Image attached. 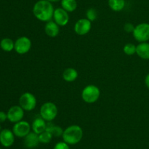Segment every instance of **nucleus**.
<instances>
[{"label": "nucleus", "instance_id": "obj_26", "mask_svg": "<svg viewBox=\"0 0 149 149\" xmlns=\"http://www.w3.org/2000/svg\"><path fill=\"white\" fill-rule=\"evenodd\" d=\"M135 26H134L132 23H126L124 26V30L127 32V33H132L135 29Z\"/></svg>", "mask_w": 149, "mask_h": 149}, {"label": "nucleus", "instance_id": "obj_19", "mask_svg": "<svg viewBox=\"0 0 149 149\" xmlns=\"http://www.w3.org/2000/svg\"><path fill=\"white\" fill-rule=\"evenodd\" d=\"M61 5L63 10L68 13H72L77 8V0H61Z\"/></svg>", "mask_w": 149, "mask_h": 149}, {"label": "nucleus", "instance_id": "obj_12", "mask_svg": "<svg viewBox=\"0 0 149 149\" xmlns=\"http://www.w3.org/2000/svg\"><path fill=\"white\" fill-rule=\"evenodd\" d=\"M15 142V134L13 131L8 129H4L0 131V143L5 148H9Z\"/></svg>", "mask_w": 149, "mask_h": 149}, {"label": "nucleus", "instance_id": "obj_5", "mask_svg": "<svg viewBox=\"0 0 149 149\" xmlns=\"http://www.w3.org/2000/svg\"><path fill=\"white\" fill-rule=\"evenodd\" d=\"M37 104L36 96L31 92H25L19 99V105L24 111H32L35 109Z\"/></svg>", "mask_w": 149, "mask_h": 149}, {"label": "nucleus", "instance_id": "obj_4", "mask_svg": "<svg viewBox=\"0 0 149 149\" xmlns=\"http://www.w3.org/2000/svg\"><path fill=\"white\" fill-rule=\"evenodd\" d=\"M58 107L52 102H47L41 106L40 116L46 121H52L58 115Z\"/></svg>", "mask_w": 149, "mask_h": 149}, {"label": "nucleus", "instance_id": "obj_14", "mask_svg": "<svg viewBox=\"0 0 149 149\" xmlns=\"http://www.w3.org/2000/svg\"><path fill=\"white\" fill-rule=\"evenodd\" d=\"M60 26L54 20L47 22L45 26V32L47 36L50 37H55L60 32Z\"/></svg>", "mask_w": 149, "mask_h": 149}, {"label": "nucleus", "instance_id": "obj_30", "mask_svg": "<svg viewBox=\"0 0 149 149\" xmlns=\"http://www.w3.org/2000/svg\"><path fill=\"white\" fill-rule=\"evenodd\" d=\"M0 131H1V125H0Z\"/></svg>", "mask_w": 149, "mask_h": 149}, {"label": "nucleus", "instance_id": "obj_9", "mask_svg": "<svg viewBox=\"0 0 149 149\" xmlns=\"http://www.w3.org/2000/svg\"><path fill=\"white\" fill-rule=\"evenodd\" d=\"M31 127L29 122L26 121H20L14 124L12 131L14 133L15 136L17 137H25L27 134L31 132Z\"/></svg>", "mask_w": 149, "mask_h": 149}, {"label": "nucleus", "instance_id": "obj_24", "mask_svg": "<svg viewBox=\"0 0 149 149\" xmlns=\"http://www.w3.org/2000/svg\"><path fill=\"white\" fill-rule=\"evenodd\" d=\"M97 18V12L95 8L90 7L86 11V18L91 22L95 21Z\"/></svg>", "mask_w": 149, "mask_h": 149}, {"label": "nucleus", "instance_id": "obj_8", "mask_svg": "<svg viewBox=\"0 0 149 149\" xmlns=\"http://www.w3.org/2000/svg\"><path fill=\"white\" fill-rule=\"evenodd\" d=\"M7 120L10 122L15 124L22 121L24 117V110L20 105L12 106L7 112Z\"/></svg>", "mask_w": 149, "mask_h": 149}, {"label": "nucleus", "instance_id": "obj_15", "mask_svg": "<svg viewBox=\"0 0 149 149\" xmlns=\"http://www.w3.org/2000/svg\"><path fill=\"white\" fill-rule=\"evenodd\" d=\"M136 54L142 59L149 60V42H140L136 46Z\"/></svg>", "mask_w": 149, "mask_h": 149}, {"label": "nucleus", "instance_id": "obj_29", "mask_svg": "<svg viewBox=\"0 0 149 149\" xmlns=\"http://www.w3.org/2000/svg\"><path fill=\"white\" fill-rule=\"evenodd\" d=\"M47 1H50V2H52V3H54V2H57V1H61V0H47Z\"/></svg>", "mask_w": 149, "mask_h": 149}, {"label": "nucleus", "instance_id": "obj_11", "mask_svg": "<svg viewBox=\"0 0 149 149\" xmlns=\"http://www.w3.org/2000/svg\"><path fill=\"white\" fill-rule=\"evenodd\" d=\"M54 21L59 26H65L69 22V15L67 11L62 8L58 7L55 9L53 14Z\"/></svg>", "mask_w": 149, "mask_h": 149}, {"label": "nucleus", "instance_id": "obj_17", "mask_svg": "<svg viewBox=\"0 0 149 149\" xmlns=\"http://www.w3.org/2000/svg\"><path fill=\"white\" fill-rule=\"evenodd\" d=\"M78 77V72L72 67L66 68L63 73V78L65 81L71 83L77 80Z\"/></svg>", "mask_w": 149, "mask_h": 149}, {"label": "nucleus", "instance_id": "obj_31", "mask_svg": "<svg viewBox=\"0 0 149 149\" xmlns=\"http://www.w3.org/2000/svg\"><path fill=\"white\" fill-rule=\"evenodd\" d=\"M0 149H1V148H0Z\"/></svg>", "mask_w": 149, "mask_h": 149}, {"label": "nucleus", "instance_id": "obj_10", "mask_svg": "<svg viewBox=\"0 0 149 149\" xmlns=\"http://www.w3.org/2000/svg\"><path fill=\"white\" fill-rule=\"evenodd\" d=\"M92 22L87 18H81L76 22L74 25V32L80 36H84L90 32Z\"/></svg>", "mask_w": 149, "mask_h": 149}, {"label": "nucleus", "instance_id": "obj_3", "mask_svg": "<svg viewBox=\"0 0 149 149\" xmlns=\"http://www.w3.org/2000/svg\"><path fill=\"white\" fill-rule=\"evenodd\" d=\"M100 95V91L95 85H88L84 88L81 92V98L86 103L93 104L98 100Z\"/></svg>", "mask_w": 149, "mask_h": 149}, {"label": "nucleus", "instance_id": "obj_16", "mask_svg": "<svg viewBox=\"0 0 149 149\" xmlns=\"http://www.w3.org/2000/svg\"><path fill=\"white\" fill-rule=\"evenodd\" d=\"M31 129L33 132L36 133L37 134H41V133H42L46 130V121H45L42 117L36 118V119L33 120V123H32Z\"/></svg>", "mask_w": 149, "mask_h": 149}, {"label": "nucleus", "instance_id": "obj_20", "mask_svg": "<svg viewBox=\"0 0 149 149\" xmlns=\"http://www.w3.org/2000/svg\"><path fill=\"white\" fill-rule=\"evenodd\" d=\"M0 48L5 52H11L15 48V42L10 38H3L0 41Z\"/></svg>", "mask_w": 149, "mask_h": 149}, {"label": "nucleus", "instance_id": "obj_7", "mask_svg": "<svg viewBox=\"0 0 149 149\" xmlns=\"http://www.w3.org/2000/svg\"><path fill=\"white\" fill-rule=\"evenodd\" d=\"M31 41L27 37H20L15 42L14 50L17 53L23 55L29 52L31 48Z\"/></svg>", "mask_w": 149, "mask_h": 149}, {"label": "nucleus", "instance_id": "obj_2", "mask_svg": "<svg viewBox=\"0 0 149 149\" xmlns=\"http://www.w3.org/2000/svg\"><path fill=\"white\" fill-rule=\"evenodd\" d=\"M63 141L68 145H76L79 143L83 137V130L79 125H71L63 131L62 135Z\"/></svg>", "mask_w": 149, "mask_h": 149}, {"label": "nucleus", "instance_id": "obj_18", "mask_svg": "<svg viewBox=\"0 0 149 149\" xmlns=\"http://www.w3.org/2000/svg\"><path fill=\"white\" fill-rule=\"evenodd\" d=\"M125 4V0H108L109 7L114 12H120L123 10Z\"/></svg>", "mask_w": 149, "mask_h": 149}, {"label": "nucleus", "instance_id": "obj_22", "mask_svg": "<svg viewBox=\"0 0 149 149\" xmlns=\"http://www.w3.org/2000/svg\"><path fill=\"white\" fill-rule=\"evenodd\" d=\"M52 134L49 132L47 130H45V131H43L42 133L39 134V142L41 143H44V144H47V143H49V142L52 140Z\"/></svg>", "mask_w": 149, "mask_h": 149}, {"label": "nucleus", "instance_id": "obj_25", "mask_svg": "<svg viewBox=\"0 0 149 149\" xmlns=\"http://www.w3.org/2000/svg\"><path fill=\"white\" fill-rule=\"evenodd\" d=\"M53 149H70L69 145L67 144L64 141L59 142V143H56L55 145L54 146Z\"/></svg>", "mask_w": 149, "mask_h": 149}, {"label": "nucleus", "instance_id": "obj_21", "mask_svg": "<svg viewBox=\"0 0 149 149\" xmlns=\"http://www.w3.org/2000/svg\"><path fill=\"white\" fill-rule=\"evenodd\" d=\"M46 130L49 131L51 134H52V136L54 137H60V136H62L63 134V130L59 126H55L53 124H47V129Z\"/></svg>", "mask_w": 149, "mask_h": 149}, {"label": "nucleus", "instance_id": "obj_27", "mask_svg": "<svg viewBox=\"0 0 149 149\" xmlns=\"http://www.w3.org/2000/svg\"><path fill=\"white\" fill-rule=\"evenodd\" d=\"M7 120V112L4 111H0V124L1 123L5 122Z\"/></svg>", "mask_w": 149, "mask_h": 149}, {"label": "nucleus", "instance_id": "obj_1", "mask_svg": "<svg viewBox=\"0 0 149 149\" xmlns=\"http://www.w3.org/2000/svg\"><path fill=\"white\" fill-rule=\"evenodd\" d=\"M54 9L52 3L47 0H38L33 7V14L36 19L48 22L53 18Z\"/></svg>", "mask_w": 149, "mask_h": 149}, {"label": "nucleus", "instance_id": "obj_28", "mask_svg": "<svg viewBox=\"0 0 149 149\" xmlns=\"http://www.w3.org/2000/svg\"><path fill=\"white\" fill-rule=\"evenodd\" d=\"M145 84L146 86V87L149 89V73L145 77Z\"/></svg>", "mask_w": 149, "mask_h": 149}, {"label": "nucleus", "instance_id": "obj_13", "mask_svg": "<svg viewBox=\"0 0 149 149\" xmlns=\"http://www.w3.org/2000/svg\"><path fill=\"white\" fill-rule=\"evenodd\" d=\"M40 143L39 140V134L33 131H31L29 134L24 137V145L26 148L29 149L34 148L37 147L39 143Z\"/></svg>", "mask_w": 149, "mask_h": 149}, {"label": "nucleus", "instance_id": "obj_6", "mask_svg": "<svg viewBox=\"0 0 149 149\" xmlns=\"http://www.w3.org/2000/svg\"><path fill=\"white\" fill-rule=\"evenodd\" d=\"M132 34L138 42H148L149 40V23L144 22L138 24L135 27Z\"/></svg>", "mask_w": 149, "mask_h": 149}, {"label": "nucleus", "instance_id": "obj_23", "mask_svg": "<svg viewBox=\"0 0 149 149\" xmlns=\"http://www.w3.org/2000/svg\"><path fill=\"white\" fill-rule=\"evenodd\" d=\"M123 51L126 55L132 56L136 53V46L132 43H127L124 46Z\"/></svg>", "mask_w": 149, "mask_h": 149}]
</instances>
